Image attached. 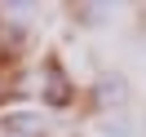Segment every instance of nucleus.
Here are the masks:
<instances>
[{
	"instance_id": "nucleus-2",
	"label": "nucleus",
	"mask_w": 146,
	"mask_h": 137,
	"mask_svg": "<svg viewBox=\"0 0 146 137\" xmlns=\"http://www.w3.org/2000/svg\"><path fill=\"white\" fill-rule=\"evenodd\" d=\"M44 75H49V84H44V97L53 102V106H66L71 102V84H66V75H62V66L49 58L44 62Z\"/></svg>"
},
{
	"instance_id": "nucleus-3",
	"label": "nucleus",
	"mask_w": 146,
	"mask_h": 137,
	"mask_svg": "<svg viewBox=\"0 0 146 137\" xmlns=\"http://www.w3.org/2000/svg\"><path fill=\"white\" fill-rule=\"evenodd\" d=\"M124 97H128L124 75H102V80H98V102H102V106H119Z\"/></svg>"
},
{
	"instance_id": "nucleus-1",
	"label": "nucleus",
	"mask_w": 146,
	"mask_h": 137,
	"mask_svg": "<svg viewBox=\"0 0 146 137\" xmlns=\"http://www.w3.org/2000/svg\"><path fill=\"white\" fill-rule=\"evenodd\" d=\"M0 124H5V137H44V119L36 111H13Z\"/></svg>"
}]
</instances>
